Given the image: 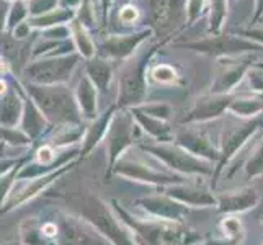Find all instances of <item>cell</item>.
<instances>
[{
	"label": "cell",
	"instance_id": "41",
	"mask_svg": "<svg viewBox=\"0 0 263 245\" xmlns=\"http://www.w3.org/2000/svg\"><path fill=\"white\" fill-rule=\"evenodd\" d=\"M30 31H31V25H30V22H23L22 25H18L16 28L12 31V34H13V38L15 40H23V38H26V36H30Z\"/></svg>",
	"mask_w": 263,
	"mask_h": 245
},
{
	"label": "cell",
	"instance_id": "40",
	"mask_svg": "<svg viewBox=\"0 0 263 245\" xmlns=\"http://www.w3.org/2000/svg\"><path fill=\"white\" fill-rule=\"evenodd\" d=\"M120 18H121V22L126 23V25H129V23H134V20L138 18V8L133 7V5H124L121 8V13H120Z\"/></svg>",
	"mask_w": 263,
	"mask_h": 245
},
{
	"label": "cell",
	"instance_id": "17",
	"mask_svg": "<svg viewBox=\"0 0 263 245\" xmlns=\"http://www.w3.org/2000/svg\"><path fill=\"white\" fill-rule=\"evenodd\" d=\"M258 203V193L253 188L229 192L217 198V206L221 213H242Z\"/></svg>",
	"mask_w": 263,
	"mask_h": 245
},
{
	"label": "cell",
	"instance_id": "28",
	"mask_svg": "<svg viewBox=\"0 0 263 245\" xmlns=\"http://www.w3.org/2000/svg\"><path fill=\"white\" fill-rule=\"evenodd\" d=\"M229 111L237 116H257L263 111V100L260 97L253 98H234L229 106Z\"/></svg>",
	"mask_w": 263,
	"mask_h": 245
},
{
	"label": "cell",
	"instance_id": "38",
	"mask_svg": "<svg viewBox=\"0 0 263 245\" xmlns=\"http://www.w3.org/2000/svg\"><path fill=\"white\" fill-rule=\"evenodd\" d=\"M203 8V0H186V13H188V20L193 22L199 16V12Z\"/></svg>",
	"mask_w": 263,
	"mask_h": 245
},
{
	"label": "cell",
	"instance_id": "43",
	"mask_svg": "<svg viewBox=\"0 0 263 245\" xmlns=\"http://www.w3.org/2000/svg\"><path fill=\"white\" fill-rule=\"evenodd\" d=\"M100 5H102V15H103V23H105L108 16V8L111 5V0H100Z\"/></svg>",
	"mask_w": 263,
	"mask_h": 245
},
{
	"label": "cell",
	"instance_id": "11",
	"mask_svg": "<svg viewBox=\"0 0 263 245\" xmlns=\"http://www.w3.org/2000/svg\"><path fill=\"white\" fill-rule=\"evenodd\" d=\"M149 34V31H141L134 34H116L106 38L100 44L98 54L105 59H126L133 56L134 49L139 46V43Z\"/></svg>",
	"mask_w": 263,
	"mask_h": 245
},
{
	"label": "cell",
	"instance_id": "1",
	"mask_svg": "<svg viewBox=\"0 0 263 245\" xmlns=\"http://www.w3.org/2000/svg\"><path fill=\"white\" fill-rule=\"evenodd\" d=\"M113 204L123 222L134 232L138 245H192L199 239V235L178 222L167 219L141 221L121 210L116 201Z\"/></svg>",
	"mask_w": 263,
	"mask_h": 245
},
{
	"label": "cell",
	"instance_id": "33",
	"mask_svg": "<svg viewBox=\"0 0 263 245\" xmlns=\"http://www.w3.org/2000/svg\"><path fill=\"white\" fill-rule=\"evenodd\" d=\"M80 136H82V129L79 128V126H64V128H61V133L58 136H54L52 139V144L54 146H64L67 142H76Z\"/></svg>",
	"mask_w": 263,
	"mask_h": 245
},
{
	"label": "cell",
	"instance_id": "44",
	"mask_svg": "<svg viewBox=\"0 0 263 245\" xmlns=\"http://www.w3.org/2000/svg\"><path fill=\"white\" fill-rule=\"evenodd\" d=\"M118 2H120V4H121V5L124 7V5H128V4L131 2V0H118Z\"/></svg>",
	"mask_w": 263,
	"mask_h": 245
},
{
	"label": "cell",
	"instance_id": "26",
	"mask_svg": "<svg viewBox=\"0 0 263 245\" xmlns=\"http://www.w3.org/2000/svg\"><path fill=\"white\" fill-rule=\"evenodd\" d=\"M115 113V106H111L110 110H108L102 118H98V120H95V124L87 131V136H85V147H84V154H88L90 149H93L98 141L103 138V136L108 133V129H110V120L111 116Z\"/></svg>",
	"mask_w": 263,
	"mask_h": 245
},
{
	"label": "cell",
	"instance_id": "5",
	"mask_svg": "<svg viewBox=\"0 0 263 245\" xmlns=\"http://www.w3.org/2000/svg\"><path fill=\"white\" fill-rule=\"evenodd\" d=\"M183 48L193 49L199 54H206V56L234 58V56H240V54H243V52L260 51L263 46L258 43L249 41L246 38H239V36L216 34V36H211V38H206L201 41L185 43Z\"/></svg>",
	"mask_w": 263,
	"mask_h": 245
},
{
	"label": "cell",
	"instance_id": "29",
	"mask_svg": "<svg viewBox=\"0 0 263 245\" xmlns=\"http://www.w3.org/2000/svg\"><path fill=\"white\" fill-rule=\"evenodd\" d=\"M228 2L229 0H210L211 4V16H210V31L216 36L219 34L226 13H228Z\"/></svg>",
	"mask_w": 263,
	"mask_h": 245
},
{
	"label": "cell",
	"instance_id": "24",
	"mask_svg": "<svg viewBox=\"0 0 263 245\" xmlns=\"http://www.w3.org/2000/svg\"><path fill=\"white\" fill-rule=\"evenodd\" d=\"M77 13L72 10V8H66V7H61L52 10L46 15H41V16H34L30 18V25L36 26V28H51V26H58V25H64L67 22H74L76 20Z\"/></svg>",
	"mask_w": 263,
	"mask_h": 245
},
{
	"label": "cell",
	"instance_id": "47",
	"mask_svg": "<svg viewBox=\"0 0 263 245\" xmlns=\"http://www.w3.org/2000/svg\"><path fill=\"white\" fill-rule=\"evenodd\" d=\"M5 245H18V243H5Z\"/></svg>",
	"mask_w": 263,
	"mask_h": 245
},
{
	"label": "cell",
	"instance_id": "16",
	"mask_svg": "<svg viewBox=\"0 0 263 245\" xmlns=\"http://www.w3.org/2000/svg\"><path fill=\"white\" fill-rule=\"evenodd\" d=\"M177 146L185 149L195 157H203L208 160H217L219 159V152H217L211 141L206 138L203 133L198 131H181L177 134Z\"/></svg>",
	"mask_w": 263,
	"mask_h": 245
},
{
	"label": "cell",
	"instance_id": "18",
	"mask_svg": "<svg viewBox=\"0 0 263 245\" xmlns=\"http://www.w3.org/2000/svg\"><path fill=\"white\" fill-rule=\"evenodd\" d=\"M167 195L170 198L177 199L178 203L185 206H214L217 204V198L204 190H198L193 186H172L167 190Z\"/></svg>",
	"mask_w": 263,
	"mask_h": 245
},
{
	"label": "cell",
	"instance_id": "8",
	"mask_svg": "<svg viewBox=\"0 0 263 245\" xmlns=\"http://www.w3.org/2000/svg\"><path fill=\"white\" fill-rule=\"evenodd\" d=\"M261 126H263V121L255 118V120L247 121L240 126H234V128L224 133L222 141H221L219 159H217V167L214 170V178L221 174L222 168L228 165V162L237 154V150L261 128Z\"/></svg>",
	"mask_w": 263,
	"mask_h": 245
},
{
	"label": "cell",
	"instance_id": "14",
	"mask_svg": "<svg viewBox=\"0 0 263 245\" xmlns=\"http://www.w3.org/2000/svg\"><path fill=\"white\" fill-rule=\"evenodd\" d=\"M144 210H147L154 214L157 219H167V221H177L186 213L185 204L178 203L177 199L167 196H147L141 198L138 201Z\"/></svg>",
	"mask_w": 263,
	"mask_h": 245
},
{
	"label": "cell",
	"instance_id": "13",
	"mask_svg": "<svg viewBox=\"0 0 263 245\" xmlns=\"http://www.w3.org/2000/svg\"><path fill=\"white\" fill-rule=\"evenodd\" d=\"M116 172L123 177L136 178L141 181H149V183H181L180 177L160 174V172L154 170L151 167H146L141 162H133V160H121L118 163Z\"/></svg>",
	"mask_w": 263,
	"mask_h": 245
},
{
	"label": "cell",
	"instance_id": "20",
	"mask_svg": "<svg viewBox=\"0 0 263 245\" xmlns=\"http://www.w3.org/2000/svg\"><path fill=\"white\" fill-rule=\"evenodd\" d=\"M131 113L134 116V120L144 128V131H146L147 134H151L156 141L168 142V141L174 139V136H172V133H170L168 124H165L162 120H157V118H152V116L146 115L141 110V108H133Z\"/></svg>",
	"mask_w": 263,
	"mask_h": 245
},
{
	"label": "cell",
	"instance_id": "27",
	"mask_svg": "<svg viewBox=\"0 0 263 245\" xmlns=\"http://www.w3.org/2000/svg\"><path fill=\"white\" fill-rule=\"evenodd\" d=\"M70 30H72V36H74V44L77 51L80 52V56L92 59L95 56V44L87 31V26H84L79 20H74L70 25Z\"/></svg>",
	"mask_w": 263,
	"mask_h": 245
},
{
	"label": "cell",
	"instance_id": "21",
	"mask_svg": "<svg viewBox=\"0 0 263 245\" xmlns=\"http://www.w3.org/2000/svg\"><path fill=\"white\" fill-rule=\"evenodd\" d=\"M2 95V128H15V124L23 118L25 105L13 88H4Z\"/></svg>",
	"mask_w": 263,
	"mask_h": 245
},
{
	"label": "cell",
	"instance_id": "7",
	"mask_svg": "<svg viewBox=\"0 0 263 245\" xmlns=\"http://www.w3.org/2000/svg\"><path fill=\"white\" fill-rule=\"evenodd\" d=\"M138 133V126L134 123L133 113H120L116 115L110 129L106 133V142H108V152H110V165L113 167L118 157L128 149Z\"/></svg>",
	"mask_w": 263,
	"mask_h": 245
},
{
	"label": "cell",
	"instance_id": "36",
	"mask_svg": "<svg viewBox=\"0 0 263 245\" xmlns=\"http://www.w3.org/2000/svg\"><path fill=\"white\" fill-rule=\"evenodd\" d=\"M141 110L152 116V118H157V120H167V118L170 116L172 110L168 105H164V103H154V105H147V106H141Z\"/></svg>",
	"mask_w": 263,
	"mask_h": 245
},
{
	"label": "cell",
	"instance_id": "2",
	"mask_svg": "<svg viewBox=\"0 0 263 245\" xmlns=\"http://www.w3.org/2000/svg\"><path fill=\"white\" fill-rule=\"evenodd\" d=\"M26 90L31 95L36 106L52 123H80V108L66 85H36L26 84Z\"/></svg>",
	"mask_w": 263,
	"mask_h": 245
},
{
	"label": "cell",
	"instance_id": "19",
	"mask_svg": "<svg viewBox=\"0 0 263 245\" xmlns=\"http://www.w3.org/2000/svg\"><path fill=\"white\" fill-rule=\"evenodd\" d=\"M76 98L80 113H84L88 120H97V87L88 76H84L79 80Z\"/></svg>",
	"mask_w": 263,
	"mask_h": 245
},
{
	"label": "cell",
	"instance_id": "35",
	"mask_svg": "<svg viewBox=\"0 0 263 245\" xmlns=\"http://www.w3.org/2000/svg\"><path fill=\"white\" fill-rule=\"evenodd\" d=\"M152 77L157 82H160V84H174V82L178 79L177 70L172 66H167V64H160L157 67H154Z\"/></svg>",
	"mask_w": 263,
	"mask_h": 245
},
{
	"label": "cell",
	"instance_id": "25",
	"mask_svg": "<svg viewBox=\"0 0 263 245\" xmlns=\"http://www.w3.org/2000/svg\"><path fill=\"white\" fill-rule=\"evenodd\" d=\"M69 167V165H67ZM66 167V168H67ZM66 168H62L61 172H54V174H51V175H44V177H40L38 180H34L33 183L28 186V188H25V190H22V192H18L16 193V196L13 198V199H8L7 201V204H5V208H4V211H8V210H12V208L15 206V204H18V203H23V201H26L28 198H33L34 195H38L43 188H46L51 181L54 180V178H58L62 172H64Z\"/></svg>",
	"mask_w": 263,
	"mask_h": 245
},
{
	"label": "cell",
	"instance_id": "31",
	"mask_svg": "<svg viewBox=\"0 0 263 245\" xmlns=\"http://www.w3.org/2000/svg\"><path fill=\"white\" fill-rule=\"evenodd\" d=\"M246 174H247V178H255V177L263 175V141L260 142L255 154L249 159L246 165Z\"/></svg>",
	"mask_w": 263,
	"mask_h": 245
},
{
	"label": "cell",
	"instance_id": "6",
	"mask_svg": "<svg viewBox=\"0 0 263 245\" xmlns=\"http://www.w3.org/2000/svg\"><path fill=\"white\" fill-rule=\"evenodd\" d=\"M141 147L144 150H147L154 154L156 157H159L167 167L175 168L178 172H186V174H211L210 163L203 162V159H198L192 156L185 149H181L178 146H165V144H157V146H146L141 144Z\"/></svg>",
	"mask_w": 263,
	"mask_h": 245
},
{
	"label": "cell",
	"instance_id": "3",
	"mask_svg": "<svg viewBox=\"0 0 263 245\" xmlns=\"http://www.w3.org/2000/svg\"><path fill=\"white\" fill-rule=\"evenodd\" d=\"M80 61V54H66L59 58H43L25 69V77L36 85H59L70 79L72 70Z\"/></svg>",
	"mask_w": 263,
	"mask_h": 245
},
{
	"label": "cell",
	"instance_id": "30",
	"mask_svg": "<svg viewBox=\"0 0 263 245\" xmlns=\"http://www.w3.org/2000/svg\"><path fill=\"white\" fill-rule=\"evenodd\" d=\"M30 13V8L23 0H16V2L12 5V8L8 10V16L5 20V30L7 31H13L18 25H22L23 20L26 18V15Z\"/></svg>",
	"mask_w": 263,
	"mask_h": 245
},
{
	"label": "cell",
	"instance_id": "48",
	"mask_svg": "<svg viewBox=\"0 0 263 245\" xmlns=\"http://www.w3.org/2000/svg\"><path fill=\"white\" fill-rule=\"evenodd\" d=\"M260 22H261V23H263V16H261V18H260Z\"/></svg>",
	"mask_w": 263,
	"mask_h": 245
},
{
	"label": "cell",
	"instance_id": "39",
	"mask_svg": "<svg viewBox=\"0 0 263 245\" xmlns=\"http://www.w3.org/2000/svg\"><path fill=\"white\" fill-rule=\"evenodd\" d=\"M237 34L240 36H246L250 41L253 43H258L263 46V28H249V30H237Z\"/></svg>",
	"mask_w": 263,
	"mask_h": 245
},
{
	"label": "cell",
	"instance_id": "42",
	"mask_svg": "<svg viewBox=\"0 0 263 245\" xmlns=\"http://www.w3.org/2000/svg\"><path fill=\"white\" fill-rule=\"evenodd\" d=\"M263 16V0H255V15H253V20H260Z\"/></svg>",
	"mask_w": 263,
	"mask_h": 245
},
{
	"label": "cell",
	"instance_id": "10",
	"mask_svg": "<svg viewBox=\"0 0 263 245\" xmlns=\"http://www.w3.org/2000/svg\"><path fill=\"white\" fill-rule=\"evenodd\" d=\"M252 58H246L243 61L231 62V58H226V61H221V70L211 85L213 95H229L231 90L239 84L242 77L250 70L249 67L253 64Z\"/></svg>",
	"mask_w": 263,
	"mask_h": 245
},
{
	"label": "cell",
	"instance_id": "23",
	"mask_svg": "<svg viewBox=\"0 0 263 245\" xmlns=\"http://www.w3.org/2000/svg\"><path fill=\"white\" fill-rule=\"evenodd\" d=\"M46 126V120H44L43 111L40 110L33 100H26L25 102V110L22 118V129L34 139L36 136H40L41 131Z\"/></svg>",
	"mask_w": 263,
	"mask_h": 245
},
{
	"label": "cell",
	"instance_id": "45",
	"mask_svg": "<svg viewBox=\"0 0 263 245\" xmlns=\"http://www.w3.org/2000/svg\"><path fill=\"white\" fill-rule=\"evenodd\" d=\"M255 66H257V67H260V69H263V62H257Z\"/></svg>",
	"mask_w": 263,
	"mask_h": 245
},
{
	"label": "cell",
	"instance_id": "37",
	"mask_svg": "<svg viewBox=\"0 0 263 245\" xmlns=\"http://www.w3.org/2000/svg\"><path fill=\"white\" fill-rule=\"evenodd\" d=\"M70 34H72L70 26L58 25V26H51V28H48L46 31H44V38L52 40V41H64Z\"/></svg>",
	"mask_w": 263,
	"mask_h": 245
},
{
	"label": "cell",
	"instance_id": "32",
	"mask_svg": "<svg viewBox=\"0 0 263 245\" xmlns=\"http://www.w3.org/2000/svg\"><path fill=\"white\" fill-rule=\"evenodd\" d=\"M2 138L12 146H28V144H31L30 136L23 129L16 128H2Z\"/></svg>",
	"mask_w": 263,
	"mask_h": 245
},
{
	"label": "cell",
	"instance_id": "15",
	"mask_svg": "<svg viewBox=\"0 0 263 245\" xmlns=\"http://www.w3.org/2000/svg\"><path fill=\"white\" fill-rule=\"evenodd\" d=\"M186 8V0H151V18L154 26L167 30L178 22L181 8Z\"/></svg>",
	"mask_w": 263,
	"mask_h": 245
},
{
	"label": "cell",
	"instance_id": "34",
	"mask_svg": "<svg viewBox=\"0 0 263 245\" xmlns=\"http://www.w3.org/2000/svg\"><path fill=\"white\" fill-rule=\"evenodd\" d=\"M59 4V0H30L28 8L31 18L46 15L52 10H56V5Z\"/></svg>",
	"mask_w": 263,
	"mask_h": 245
},
{
	"label": "cell",
	"instance_id": "12",
	"mask_svg": "<svg viewBox=\"0 0 263 245\" xmlns=\"http://www.w3.org/2000/svg\"><path fill=\"white\" fill-rule=\"evenodd\" d=\"M59 234L62 245H110L98 234L82 228V224L72 217H64L61 221Z\"/></svg>",
	"mask_w": 263,
	"mask_h": 245
},
{
	"label": "cell",
	"instance_id": "22",
	"mask_svg": "<svg viewBox=\"0 0 263 245\" xmlns=\"http://www.w3.org/2000/svg\"><path fill=\"white\" fill-rule=\"evenodd\" d=\"M85 69H87V76L95 84V87L100 90V92L105 93L108 88V84H110V80H111V74H113L110 62L100 56L92 58L87 61Z\"/></svg>",
	"mask_w": 263,
	"mask_h": 245
},
{
	"label": "cell",
	"instance_id": "46",
	"mask_svg": "<svg viewBox=\"0 0 263 245\" xmlns=\"http://www.w3.org/2000/svg\"><path fill=\"white\" fill-rule=\"evenodd\" d=\"M235 2V0H229V4H234Z\"/></svg>",
	"mask_w": 263,
	"mask_h": 245
},
{
	"label": "cell",
	"instance_id": "4",
	"mask_svg": "<svg viewBox=\"0 0 263 245\" xmlns=\"http://www.w3.org/2000/svg\"><path fill=\"white\" fill-rule=\"evenodd\" d=\"M152 54V49L139 52L134 59L123 67L120 74V106H134L142 102L146 95V66Z\"/></svg>",
	"mask_w": 263,
	"mask_h": 245
},
{
	"label": "cell",
	"instance_id": "9",
	"mask_svg": "<svg viewBox=\"0 0 263 245\" xmlns=\"http://www.w3.org/2000/svg\"><path fill=\"white\" fill-rule=\"evenodd\" d=\"M231 95H206L196 100V103L192 106L183 118L181 123H201V121H210L214 118L221 116L226 110H229L232 103Z\"/></svg>",
	"mask_w": 263,
	"mask_h": 245
}]
</instances>
